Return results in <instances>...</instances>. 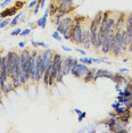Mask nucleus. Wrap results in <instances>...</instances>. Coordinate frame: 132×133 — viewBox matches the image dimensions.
I'll use <instances>...</instances> for the list:
<instances>
[{"label":"nucleus","mask_w":132,"mask_h":133,"mask_svg":"<svg viewBox=\"0 0 132 133\" xmlns=\"http://www.w3.org/2000/svg\"><path fill=\"white\" fill-rule=\"evenodd\" d=\"M32 33V29H30V28H26V29H23L22 30V32L19 33V37H28V35H30Z\"/></svg>","instance_id":"obj_25"},{"label":"nucleus","mask_w":132,"mask_h":133,"mask_svg":"<svg viewBox=\"0 0 132 133\" xmlns=\"http://www.w3.org/2000/svg\"><path fill=\"white\" fill-rule=\"evenodd\" d=\"M46 1L47 0H38V4L40 5V8L42 9V8H44V6H46Z\"/></svg>","instance_id":"obj_37"},{"label":"nucleus","mask_w":132,"mask_h":133,"mask_svg":"<svg viewBox=\"0 0 132 133\" xmlns=\"http://www.w3.org/2000/svg\"><path fill=\"white\" fill-rule=\"evenodd\" d=\"M112 82L114 83H117V84H128L129 83V80L127 76H124L122 73H120V72H116V73H114V77H113V81Z\"/></svg>","instance_id":"obj_15"},{"label":"nucleus","mask_w":132,"mask_h":133,"mask_svg":"<svg viewBox=\"0 0 132 133\" xmlns=\"http://www.w3.org/2000/svg\"><path fill=\"white\" fill-rule=\"evenodd\" d=\"M54 25L56 26V31H58L62 35L66 34V33H70L72 28L75 25V22L73 19V16H64L61 21L56 22Z\"/></svg>","instance_id":"obj_2"},{"label":"nucleus","mask_w":132,"mask_h":133,"mask_svg":"<svg viewBox=\"0 0 132 133\" xmlns=\"http://www.w3.org/2000/svg\"><path fill=\"white\" fill-rule=\"evenodd\" d=\"M125 18H127V14L125 13H123V11L117 13V16H116L115 19V31H122L124 29Z\"/></svg>","instance_id":"obj_12"},{"label":"nucleus","mask_w":132,"mask_h":133,"mask_svg":"<svg viewBox=\"0 0 132 133\" xmlns=\"http://www.w3.org/2000/svg\"><path fill=\"white\" fill-rule=\"evenodd\" d=\"M54 55H55V51H54L52 49H49V48L44 49V51L41 52L42 60H43V65H44V67H46V69L51 66V63H52V59H54Z\"/></svg>","instance_id":"obj_10"},{"label":"nucleus","mask_w":132,"mask_h":133,"mask_svg":"<svg viewBox=\"0 0 132 133\" xmlns=\"http://www.w3.org/2000/svg\"><path fill=\"white\" fill-rule=\"evenodd\" d=\"M28 28L30 29H34V28H37V22H32V21H29L28 22Z\"/></svg>","instance_id":"obj_33"},{"label":"nucleus","mask_w":132,"mask_h":133,"mask_svg":"<svg viewBox=\"0 0 132 133\" xmlns=\"http://www.w3.org/2000/svg\"><path fill=\"white\" fill-rule=\"evenodd\" d=\"M128 80H129V82H132V76H130V75H128Z\"/></svg>","instance_id":"obj_50"},{"label":"nucleus","mask_w":132,"mask_h":133,"mask_svg":"<svg viewBox=\"0 0 132 133\" xmlns=\"http://www.w3.org/2000/svg\"><path fill=\"white\" fill-rule=\"evenodd\" d=\"M39 54H40V52H39L38 50H31V56H32V57H34V58H37Z\"/></svg>","instance_id":"obj_39"},{"label":"nucleus","mask_w":132,"mask_h":133,"mask_svg":"<svg viewBox=\"0 0 132 133\" xmlns=\"http://www.w3.org/2000/svg\"><path fill=\"white\" fill-rule=\"evenodd\" d=\"M22 28H19V26H16V28H14V30L10 32V35L11 37H17V35H19V33L22 32Z\"/></svg>","instance_id":"obj_26"},{"label":"nucleus","mask_w":132,"mask_h":133,"mask_svg":"<svg viewBox=\"0 0 132 133\" xmlns=\"http://www.w3.org/2000/svg\"><path fill=\"white\" fill-rule=\"evenodd\" d=\"M11 1H13V0H2V1L0 2V7L4 9V8L8 7V5H9V4H11Z\"/></svg>","instance_id":"obj_29"},{"label":"nucleus","mask_w":132,"mask_h":133,"mask_svg":"<svg viewBox=\"0 0 132 133\" xmlns=\"http://www.w3.org/2000/svg\"><path fill=\"white\" fill-rule=\"evenodd\" d=\"M51 37H52V39H55V40H57V41H62V39H63V35L58 31L54 32L52 34H51Z\"/></svg>","instance_id":"obj_27"},{"label":"nucleus","mask_w":132,"mask_h":133,"mask_svg":"<svg viewBox=\"0 0 132 133\" xmlns=\"http://www.w3.org/2000/svg\"><path fill=\"white\" fill-rule=\"evenodd\" d=\"M10 81H11V83H13L15 90H16V89H19V88L23 87V85H22V82H21L19 75H16V74L11 75V76H10Z\"/></svg>","instance_id":"obj_19"},{"label":"nucleus","mask_w":132,"mask_h":133,"mask_svg":"<svg viewBox=\"0 0 132 133\" xmlns=\"http://www.w3.org/2000/svg\"><path fill=\"white\" fill-rule=\"evenodd\" d=\"M62 49L64 50V51H67V52H71V51H72V48L67 47V46H64V44L62 46Z\"/></svg>","instance_id":"obj_41"},{"label":"nucleus","mask_w":132,"mask_h":133,"mask_svg":"<svg viewBox=\"0 0 132 133\" xmlns=\"http://www.w3.org/2000/svg\"><path fill=\"white\" fill-rule=\"evenodd\" d=\"M96 71H97V68H95V67H92V68H89L88 69V72L85 73V75L83 76V82L84 83H90V82H92L94 81V75L96 73Z\"/></svg>","instance_id":"obj_16"},{"label":"nucleus","mask_w":132,"mask_h":133,"mask_svg":"<svg viewBox=\"0 0 132 133\" xmlns=\"http://www.w3.org/2000/svg\"><path fill=\"white\" fill-rule=\"evenodd\" d=\"M0 19H1V18H0Z\"/></svg>","instance_id":"obj_56"},{"label":"nucleus","mask_w":132,"mask_h":133,"mask_svg":"<svg viewBox=\"0 0 132 133\" xmlns=\"http://www.w3.org/2000/svg\"><path fill=\"white\" fill-rule=\"evenodd\" d=\"M124 106H125V108H127V109H132V99L129 102H127Z\"/></svg>","instance_id":"obj_40"},{"label":"nucleus","mask_w":132,"mask_h":133,"mask_svg":"<svg viewBox=\"0 0 132 133\" xmlns=\"http://www.w3.org/2000/svg\"><path fill=\"white\" fill-rule=\"evenodd\" d=\"M37 4H38V0H32V1H30L28 4V8H29V9H33Z\"/></svg>","instance_id":"obj_32"},{"label":"nucleus","mask_w":132,"mask_h":133,"mask_svg":"<svg viewBox=\"0 0 132 133\" xmlns=\"http://www.w3.org/2000/svg\"><path fill=\"white\" fill-rule=\"evenodd\" d=\"M25 21H26V16H25V15H22V17H21V19H19V24L24 23Z\"/></svg>","instance_id":"obj_45"},{"label":"nucleus","mask_w":132,"mask_h":133,"mask_svg":"<svg viewBox=\"0 0 132 133\" xmlns=\"http://www.w3.org/2000/svg\"><path fill=\"white\" fill-rule=\"evenodd\" d=\"M2 96H4V92H2L1 85H0V102H2Z\"/></svg>","instance_id":"obj_47"},{"label":"nucleus","mask_w":132,"mask_h":133,"mask_svg":"<svg viewBox=\"0 0 132 133\" xmlns=\"http://www.w3.org/2000/svg\"><path fill=\"white\" fill-rule=\"evenodd\" d=\"M81 111H82V110L79 109V108H74V109H73V113H75L76 115H79V114L81 113Z\"/></svg>","instance_id":"obj_46"},{"label":"nucleus","mask_w":132,"mask_h":133,"mask_svg":"<svg viewBox=\"0 0 132 133\" xmlns=\"http://www.w3.org/2000/svg\"><path fill=\"white\" fill-rule=\"evenodd\" d=\"M21 59H19V63H21V71H23L24 73L26 72V67H28V63L30 62L31 59V50L30 49H26L24 48L23 51H21Z\"/></svg>","instance_id":"obj_9"},{"label":"nucleus","mask_w":132,"mask_h":133,"mask_svg":"<svg viewBox=\"0 0 132 133\" xmlns=\"http://www.w3.org/2000/svg\"><path fill=\"white\" fill-rule=\"evenodd\" d=\"M1 60H2V54L0 52V68H1Z\"/></svg>","instance_id":"obj_49"},{"label":"nucleus","mask_w":132,"mask_h":133,"mask_svg":"<svg viewBox=\"0 0 132 133\" xmlns=\"http://www.w3.org/2000/svg\"><path fill=\"white\" fill-rule=\"evenodd\" d=\"M1 89H2V92H4V96H8L9 93L15 91V88H14V85H13V83H11L10 80H8Z\"/></svg>","instance_id":"obj_17"},{"label":"nucleus","mask_w":132,"mask_h":133,"mask_svg":"<svg viewBox=\"0 0 132 133\" xmlns=\"http://www.w3.org/2000/svg\"><path fill=\"white\" fill-rule=\"evenodd\" d=\"M15 6H16L17 8H18V10H21L22 8L25 6V1H21V0H17V1H15Z\"/></svg>","instance_id":"obj_30"},{"label":"nucleus","mask_w":132,"mask_h":133,"mask_svg":"<svg viewBox=\"0 0 132 133\" xmlns=\"http://www.w3.org/2000/svg\"><path fill=\"white\" fill-rule=\"evenodd\" d=\"M49 14H50V9L49 7L44 9V14L43 16H41L40 18L37 21V26L40 29H46L47 28V22H48V17H49Z\"/></svg>","instance_id":"obj_14"},{"label":"nucleus","mask_w":132,"mask_h":133,"mask_svg":"<svg viewBox=\"0 0 132 133\" xmlns=\"http://www.w3.org/2000/svg\"><path fill=\"white\" fill-rule=\"evenodd\" d=\"M113 110L115 111V113L117 114V115H122V114L124 113L125 110H127V108H125V106H124V105H122V104H121V105H118L117 107H115V108H114Z\"/></svg>","instance_id":"obj_24"},{"label":"nucleus","mask_w":132,"mask_h":133,"mask_svg":"<svg viewBox=\"0 0 132 133\" xmlns=\"http://www.w3.org/2000/svg\"><path fill=\"white\" fill-rule=\"evenodd\" d=\"M1 1H2V0H0V2H1Z\"/></svg>","instance_id":"obj_53"},{"label":"nucleus","mask_w":132,"mask_h":133,"mask_svg":"<svg viewBox=\"0 0 132 133\" xmlns=\"http://www.w3.org/2000/svg\"><path fill=\"white\" fill-rule=\"evenodd\" d=\"M58 9L61 13L65 15H70L74 9H76V6H74V0H57Z\"/></svg>","instance_id":"obj_7"},{"label":"nucleus","mask_w":132,"mask_h":133,"mask_svg":"<svg viewBox=\"0 0 132 133\" xmlns=\"http://www.w3.org/2000/svg\"><path fill=\"white\" fill-rule=\"evenodd\" d=\"M122 63H128V58H124L122 60Z\"/></svg>","instance_id":"obj_51"},{"label":"nucleus","mask_w":132,"mask_h":133,"mask_svg":"<svg viewBox=\"0 0 132 133\" xmlns=\"http://www.w3.org/2000/svg\"><path fill=\"white\" fill-rule=\"evenodd\" d=\"M128 52H132V42L130 43V46H129V48H128Z\"/></svg>","instance_id":"obj_48"},{"label":"nucleus","mask_w":132,"mask_h":133,"mask_svg":"<svg viewBox=\"0 0 132 133\" xmlns=\"http://www.w3.org/2000/svg\"><path fill=\"white\" fill-rule=\"evenodd\" d=\"M63 39H64V40H70V39H71L70 33H66V34L63 35Z\"/></svg>","instance_id":"obj_44"},{"label":"nucleus","mask_w":132,"mask_h":133,"mask_svg":"<svg viewBox=\"0 0 132 133\" xmlns=\"http://www.w3.org/2000/svg\"><path fill=\"white\" fill-rule=\"evenodd\" d=\"M124 89H129V90H131V91H132V82H129L128 84H125Z\"/></svg>","instance_id":"obj_43"},{"label":"nucleus","mask_w":132,"mask_h":133,"mask_svg":"<svg viewBox=\"0 0 132 133\" xmlns=\"http://www.w3.org/2000/svg\"><path fill=\"white\" fill-rule=\"evenodd\" d=\"M18 8L16 7V6H11V7H6L4 9L1 10V13H0V18H7V17H11V16H15L17 13H18Z\"/></svg>","instance_id":"obj_11"},{"label":"nucleus","mask_w":132,"mask_h":133,"mask_svg":"<svg viewBox=\"0 0 132 133\" xmlns=\"http://www.w3.org/2000/svg\"><path fill=\"white\" fill-rule=\"evenodd\" d=\"M75 52H79L80 55H82V56H87V50L84 49V48H79V47H75Z\"/></svg>","instance_id":"obj_31"},{"label":"nucleus","mask_w":132,"mask_h":133,"mask_svg":"<svg viewBox=\"0 0 132 133\" xmlns=\"http://www.w3.org/2000/svg\"><path fill=\"white\" fill-rule=\"evenodd\" d=\"M131 98H132V91H131Z\"/></svg>","instance_id":"obj_52"},{"label":"nucleus","mask_w":132,"mask_h":133,"mask_svg":"<svg viewBox=\"0 0 132 133\" xmlns=\"http://www.w3.org/2000/svg\"><path fill=\"white\" fill-rule=\"evenodd\" d=\"M6 58H7V65H8V74L9 76L11 75L16 74V75H19L21 73V63H19V59H21V55L19 52L17 51H7L6 52Z\"/></svg>","instance_id":"obj_1"},{"label":"nucleus","mask_w":132,"mask_h":133,"mask_svg":"<svg viewBox=\"0 0 132 133\" xmlns=\"http://www.w3.org/2000/svg\"><path fill=\"white\" fill-rule=\"evenodd\" d=\"M91 58H92V63H96V64H100L101 63L100 57H91Z\"/></svg>","instance_id":"obj_36"},{"label":"nucleus","mask_w":132,"mask_h":133,"mask_svg":"<svg viewBox=\"0 0 132 133\" xmlns=\"http://www.w3.org/2000/svg\"><path fill=\"white\" fill-rule=\"evenodd\" d=\"M11 21V17H7V18H2L0 19V30H4L7 26H9V23Z\"/></svg>","instance_id":"obj_22"},{"label":"nucleus","mask_w":132,"mask_h":133,"mask_svg":"<svg viewBox=\"0 0 132 133\" xmlns=\"http://www.w3.org/2000/svg\"><path fill=\"white\" fill-rule=\"evenodd\" d=\"M40 9H41V8H40V5L37 4V5H35V7L33 8V14H34V15H37V14L39 13V10H40Z\"/></svg>","instance_id":"obj_34"},{"label":"nucleus","mask_w":132,"mask_h":133,"mask_svg":"<svg viewBox=\"0 0 132 133\" xmlns=\"http://www.w3.org/2000/svg\"><path fill=\"white\" fill-rule=\"evenodd\" d=\"M115 90H116V92H117V93H121L123 91V89H121V84L115 83Z\"/></svg>","instance_id":"obj_38"},{"label":"nucleus","mask_w":132,"mask_h":133,"mask_svg":"<svg viewBox=\"0 0 132 133\" xmlns=\"http://www.w3.org/2000/svg\"><path fill=\"white\" fill-rule=\"evenodd\" d=\"M0 32H1V30H0Z\"/></svg>","instance_id":"obj_55"},{"label":"nucleus","mask_w":132,"mask_h":133,"mask_svg":"<svg viewBox=\"0 0 132 133\" xmlns=\"http://www.w3.org/2000/svg\"><path fill=\"white\" fill-rule=\"evenodd\" d=\"M22 15H23V13L19 10L15 16H13V18H11L10 23H9V26L11 29H14V28H16L17 25H19V19H21V17H22Z\"/></svg>","instance_id":"obj_18"},{"label":"nucleus","mask_w":132,"mask_h":133,"mask_svg":"<svg viewBox=\"0 0 132 133\" xmlns=\"http://www.w3.org/2000/svg\"><path fill=\"white\" fill-rule=\"evenodd\" d=\"M79 63V58H74V57L67 56L63 57V64H62V73L64 74V76L71 74V69L75 64Z\"/></svg>","instance_id":"obj_6"},{"label":"nucleus","mask_w":132,"mask_h":133,"mask_svg":"<svg viewBox=\"0 0 132 133\" xmlns=\"http://www.w3.org/2000/svg\"><path fill=\"white\" fill-rule=\"evenodd\" d=\"M79 62L82 63V64H84V65H88V66H91L94 64L91 57H87V56H82L81 58H79Z\"/></svg>","instance_id":"obj_21"},{"label":"nucleus","mask_w":132,"mask_h":133,"mask_svg":"<svg viewBox=\"0 0 132 133\" xmlns=\"http://www.w3.org/2000/svg\"><path fill=\"white\" fill-rule=\"evenodd\" d=\"M85 117H87V111H81V113L77 115V122L81 123L83 119L85 118Z\"/></svg>","instance_id":"obj_28"},{"label":"nucleus","mask_w":132,"mask_h":133,"mask_svg":"<svg viewBox=\"0 0 132 133\" xmlns=\"http://www.w3.org/2000/svg\"><path fill=\"white\" fill-rule=\"evenodd\" d=\"M88 69H89L88 65H84V64H82V63L79 62L77 64H75L73 67H72L71 74L73 75V77L81 80V78H83V76L85 75L87 72H88Z\"/></svg>","instance_id":"obj_8"},{"label":"nucleus","mask_w":132,"mask_h":133,"mask_svg":"<svg viewBox=\"0 0 132 133\" xmlns=\"http://www.w3.org/2000/svg\"><path fill=\"white\" fill-rule=\"evenodd\" d=\"M81 47H83L85 50L92 49V44H91V34H90L89 24H87V23H83L82 37H81Z\"/></svg>","instance_id":"obj_5"},{"label":"nucleus","mask_w":132,"mask_h":133,"mask_svg":"<svg viewBox=\"0 0 132 133\" xmlns=\"http://www.w3.org/2000/svg\"><path fill=\"white\" fill-rule=\"evenodd\" d=\"M31 43L34 48H43V49L49 48V44L46 43V42H43V41H34L33 39H31Z\"/></svg>","instance_id":"obj_20"},{"label":"nucleus","mask_w":132,"mask_h":133,"mask_svg":"<svg viewBox=\"0 0 132 133\" xmlns=\"http://www.w3.org/2000/svg\"><path fill=\"white\" fill-rule=\"evenodd\" d=\"M74 22H75V21H74ZM82 30H83V23L75 22V25L72 28L71 32H70V35H71L70 41L73 44H75V46H79V47H81V37H82Z\"/></svg>","instance_id":"obj_3"},{"label":"nucleus","mask_w":132,"mask_h":133,"mask_svg":"<svg viewBox=\"0 0 132 133\" xmlns=\"http://www.w3.org/2000/svg\"><path fill=\"white\" fill-rule=\"evenodd\" d=\"M131 99H132L131 97H124V96H120V95L116 97V100H117L120 104H122V105H125L127 102L130 101Z\"/></svg>","instance_id":"obj_23"},{"label":"nucleus","mask_w":132,"mask_h":133,"mask_svg":"<svg viewBox=\"0 0 132 133\" xmlns=\"http://www.w3.org/2000/svg\"><path fill=\"white\" fill-rule=\"evenodd\" d=\"M124 30L127 32L128 39L132 41V11L127 14V18H125V24H124Z\"/></svg>","instance_id":"obj_13"},{"label":"nucleus","mask_w":132,"mask_h":133,"mask_svg":"<svg viewBox=\"0 0 132 133\" xmlns=\"http://www.w3.org/2000/svg\"><path fill=\"white\" fill-rule=\"evenodd\" d=\"M114 41H115V32L110 33L108 37L103 39V43H101L99 52H101L103 55H108V54H110L112 52V48L114 46Z\"/></svg>","instance_id":"obj_4"},{"label":"nucleus","mask_w":132,"mask_h":133,"mask_svg":"<svg viewBox=\"0 0 132 133\" xmlns=\"http://www.w3.org/2000/svg\"><path fill=\"white\" fill-rule=\"evenodd\" d=\"M25 46H26V42H25V41H19V42H18V47H19V48H23V49H24V48H25Z\"/></svg>","instance_id":"obj_42"},{"label":"nucleus","mask_w":132,"mask_h":133,"mask_svg":"<svg viewBox=\"0 0 132 133\" xmlns=\"http://www.w3.org/2000/svg\"><path fill=\"white\" fill-rule=\"evenodd\" d=\"M54 1H57V0H54Z\"/></svg>","instance_id":"obj_54"},{"label":"nucleus","mask_w":132,"mask_h":133,"mask_svg":"<svg viewBox=\"0 0 132 133\" xmlns=\"http://www.w3.org/2000/svg\"><path fill=\"white\" fill-rule=\"evenodd\" d=\"M129 71H130V69H129V68H125V67H121V68L118 69V72H120V73H122V74H128Z\"/></svg>","instance_id":"obj_35"}]
</instances>
